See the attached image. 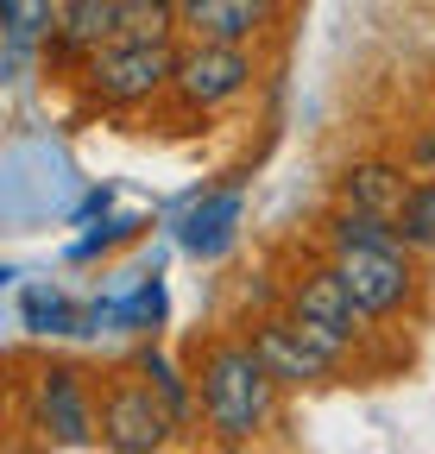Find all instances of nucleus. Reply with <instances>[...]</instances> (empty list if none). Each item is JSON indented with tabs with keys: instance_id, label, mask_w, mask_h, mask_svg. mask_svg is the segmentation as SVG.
Listing matches in <instances>:
<instances>
[{
	"instance_id": "f8f14e48",
	"label": "nucleus",
	"mask_w": 435,
	"mask_h": 454,
	"mask_svg": "<svg viewBox=\"0 0 435 454\" xmlns=\"http://www.w3.org/2000/svg\"><path fill=\"white\" fill-rule=\"evenodd\" d=\"M58 13H64V0H0V44H7V76L26 70L32 51H50V38H58Z\"/></svg>"
},
{
	"instance_id": "2eb2a0df",
	"label": "nucleus",
	"mask_w": 435,
	"mask_h": 454,
	"mask_svg": "<svg viewBox=\"0 0 435 454\" xmlns=\"http://www.w3.org/2000/svg\"><path fill=\"white\" fill-rule=\"evenodd\" d=\"M398 234H404L410 247H435V170L410 184V196H404V208H398Z\"/></svg>"
},
{
	"instance_id": "f03ea898",
	"label": "nucleus",
	"mask_w": 435,
	"mask_h": 454,
	"mask_svg": "<svg viewBox=\"0 0 435 454\" xmlns=\"http://www.w3.org/2000/svg\"><path fill=\"white\" fill-rule=\"evenodd\" d=\"M171 82H177V44L171 38H158V44L114 38L107 51H95L89 64H82V89L101 107H139L151 95H165Z\"/></svg>"
},
{
	"instance_id": "7ed1b4c3",
	"label": "nucleus",
	"mask_w": 435,
	"mask_h": 454,
	"mask_svg": "<svg viewBox=\"0 0 435 454\" xmlns=\"http://www.w3.org/2000/svg\"><path fill=\"white\" fill-rule=\"evenodd\" d=\"M177 429V411L158 397V385L133 366L120 372L114 385L101 391V448H114V454H151V448H165Z\"/></svg>"
},
{
	"instance_id": "f257e3e1",
	"label": "nucleus",
	"mask_w": 435,
	"mask_h": 454,
	"mask_svg": "<svg viewBox=\"0 0 435 454\" xmlns=\"http://www.w3.org/2000/svg\"><path fill=\"white\" fill-rule=\"evenodd\" d=\"M278 379H271L265 354L246 340H208L202 360H196V404L214 442H252L271 423V404H278Z\"/></svg>"
},
{
	"instance_id": "dca6fc26",
	"label": "nucleus",
	"mask_w": 435,
	"mask_h": 454,
	"mask_svg": "<svg viewBox=\"0 0 435 454\" xmlns=\"http://www.w3.org/2000/svg\"><path fill=\"white\" fill-rule=\"evenodd\" d=\"M26 322L38 328V334H82V316L70 309V297L64 291H26Z\"/></svg>"
},
{
	"instance_id": "ddd939ff",
	"label": "nucleus",
	"mask_w": 435,
	"mask_h": 454,
	"mask_svg": "<svg viewBox=\"0 0 435 454\" xmlns=\"http://www.w3.org/2000/svg\"><path fill=\"white\" fill-rule=\"evenodd\" d=\"M341 196H347V208L392 215L398 221V208L410 196V177H404V164H353L347 177H341Z\"/></svg>"
},
{
	"instance_id": "0eeeda50",
	"label": "nucleus",
	"mask_w": 435,
	"mask_h": 454,
	"mask_svg": "<svg viewBox=\"0 0 435 454\" xmlns=\"http://www.w3.org/2000/svg\"><path fill=\"white\" fill-rule=\"evenodd\" d=\"M177 101L208 114V107H228L252 89V57L246 44H208V38H190L177 51Z\"/></svg>"
},
{
	"instance_id": "20e7f679",
	"label": "nucleus",
	"mask_w": 435,
	"mask_h": 454,
	"mask_svg": "<svg viewBox=\"0 0 435 454\" xmlns=\"http://www.w3.org/2000/svg\"><path fill=\"white\" fill-rule=\"evenodd\" d=\"M284 309H291V316L303 322V334H315L335 360H341L347 348H360V334L372 328V316H366V309L353 303V291H347L341 265H322V271L297 278L291 297H284Z\"/></svg>"
},
{
	"instance_id": "9d476101",
	"label": "nucleus",
	"mask_w": 435,
	"mask_h": 454,
	"mask_svg": "<svg viewBox=\"0 0 435 454\" xmlns=\"http://www.w3.org/2000/svg\"><path fill=\"white\" fill-rule=\"evenodd\" d=\"M240 215H246V196L240 190H208L202 202H190L177 215V247L196 253V259H214V253L240 234Z\"/></svg>"
},
{
	"instance_id": "4468645a",
	"label": "nucleus",
	"mask_w": 435,
	"mask_h": 454,
	"mask_svg": "<svg viewBox=\"0 0 435 454\" xmlns=\"http://www.w3.org/2000/svg\"><path fill=\"white\" fill-rule=\"evenodd\" d=\"M183 32V13H177V0H120V38H177Z\"/></svg>"
},
{
	"instance_id": "a211bd4d",
	"label": "nucleus",
	"mask_w": 435,
	"mask_h": 454,
	"mask_svg": "<svg viewBox=\"0 0 435 454\" xmlns=\"http://www.w3.org/2000/svg\"><path fill=\"white\" fill-rule=\"evenodd\" d=\"M416 164H423V170H435V139H423V145H416Z\"/></svg>"
},
{
	"instance_id": "6e6552de",
	"label": "nucleus",
	"mask_w": 435,
	"mask_h": 454,
	"mask_svg": "<svg viewBox=\"0 0 435 454\" xmlns=\"http://www.w3.org/2000/svg\"><path fill=\"white\" fill-rule=\"evenodd\" d=\"M252 348L265 354V366H271L278 385H322V379H335V366H341L315 334H303V322L291 309L252 322Z\"/></svg>"
},
{
	"instance_id": "423d86ee",
	"label": "nucleus",
	"mask_w": 435,
	"mask_h": 454,
	"mask_svg": "<svg viewBox=\"0 0 435 454\" xmlns=\"http://www.w3.org/2000/svg\"><path fill=\"white\" fill-rule=\"evenodd\" d=\"M32 429L50 448H95L101 442V404L89 397V379L76 366H44L32 385Z\"/></svg>"
},
{
	"instance_id": "f3484780",
	"label": "nucleus",
	"mask_w": 435,
	"mask_h": 454,
	"mask_svg": "<svg viewBox=\"0 0 435 454\" xmlns=\"http://www.w3.org/2000/svg\"><path fill=\"white\" fill-rule=\"evenodd\" d=\"M139 372H145V379H151V385H158V397H165V404H171V411H177V423H183V417H190V391H183V379H177V372H171V366H165V360H158V354H151V348H145V354H139Z\"/></svg>"
},
{
	"instance_id": "39448f33",
	"label": "nucleus",
	"mask_w": 435,
	"mask_h": 454,
	"mask_svg": "<svg viewBox=\"0 0 435 454\" xmlns=\"http://www.w3.org/2000/svg\"><path fill=\"white\" fill-rule=\"evenodd\" d=\"M341 278H347V291L353 303L372 316V322H385L398 309L416 303V259H410V240H392V247H347L335 253Z\"/></svg>"
},
{
	"instance_id": "9b49d317",
	"label": "nucleus",
	"mask_w": 435,
	"mask_h": 454,
	"mask_svg": "<svg viewBox=\"0 0 435 454\" xmlns=\"http://www.w3.org/2000/svg\"><path fill=\"white\" fill-rule=\"evenodd\" d=\"M114 38H120V0H64L50 51L70 57V64H89V57L107 51Z\"/></svg>"
},
{
	"instance_id": "1a4fd4ad",
	"label": "nucleus",
	"mask_w": 435,
	"mask_h": 454,
	"mask_svg": "<svg viewBox=\"0 0 435 454\" xmlns=\"http://www.w3.org/2000/svg\"><path fill=\"white\" fill-rule=\"evenodd\" d=\"M183 32L208 44H252L278 26V0H177Z\"/></svg>"
}]
</instances>
